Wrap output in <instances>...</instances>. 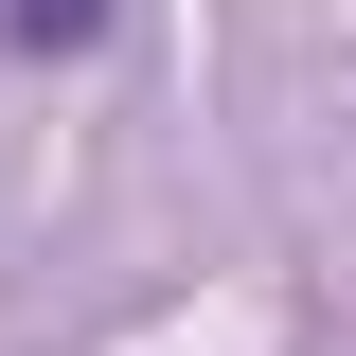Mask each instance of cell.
Here are the masks:
<instances>
[{
    "mask_svg": "<svg viewBox=\"0 0 356 356\" xmlns=\"http://www.w3.org/2000/svg\"><path fill=\"white\" fill-rule=\"evenodd\" d=\"M89 18H107V0H18V36H36V54H54V36H89Z\"/></svg>",
    "mask_w": 356,
    "mask_h": 356,
    "instance_id": "obj_1",
    "label": "cell"
}]
</instances>
